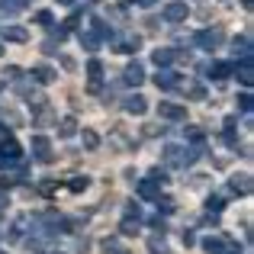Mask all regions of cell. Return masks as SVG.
<instances>
[{"mask_svg":"<svg viewBox=\"0 0 254 254\" xmlns=\"http://www.w3.org/2000/svg\"><path fill=\"white\" fill-rule=\"evenodd\" d=\"M203 248H206V254H225V242L222 238H206Z\"/></svg>","mask_w":254,"mask_h":254,"instance_id":"obj_1","label":"cell"},{"mask_svg":"<svg viewBox=\"0 0 254 254\" xmlns=\"http://www.w3.org/2000/svg\"><path fill=\"white\" fill-rule=\"evenodd\" d=\"M148 248H151V254H171V248L161 242V238H151V242H148Z\"/></svg>","mask_w":254,"mask_h":254,"instance_id":"obj_2","label":"cell"},{"mask_svg":"<svg viewBox=\"0 0 254 254\" xmlns=\"http://www.w3.org/2000/svg\"><path fill=\"white\" fill-rule=\"evenodd\" d=\"M161 113H164V116H174V119L184 116V110H180V106H171V103H164V106H161Z\"/></svg>","mask_w":254,"mask_h":254,"instance_id":"obj_3","label":"cell"},{"mask_svg":"<svg viewBox=\"0 0 254 254\" xmlns=\"http://www.w3.org/2000/svg\"><path fill=\"white\" fill-rule=\"evenodd\" d=\"M103 248H106V254H129L126 248H119L116 242H103Z\"/></svg>","mask_w":254,"mask_h":254,"instance_id":"obj_4","label":"cell"},{"mask_svg":"<svg viewBox=\"0 0 254 254\" xmlns=\"http://www.w3.org/2000/svg\"><path fill=\"white\" fill-rule=\"evenodd\" d=\"M126 106H129V110H132V113H142V110H145V103H142V97H135V100H129V103H126Z\"/></svg>","mask_w":254,"mask_h":254,"instance_id":"obj_5","label":"cell"},{"mask_svg":"<svg viewBox=\"0 0 254 254\" xmlns=\"http://www.w3.org/2000/svg\"><path fill=\"white\" fill-rule=\"evenodd\" d=\"M123 232H126V235H135V232H138V225L132 222V219H126V222H123Z\"/></svg>","mask_w":254,"mask_h":254,"instance_id":"obj_6","label":"cell"},{"mask_svg":"<svg viewBox=\"0 0 254 254\" xmlns=\"http://www.w3.org/2000/svg\"><path fill=\"white\" fill-rule=\"evenodd\" d=\"M184 13H187L184 6H168V16H171V19H180V16H184Z\"/></svg>","mask_w":254,"mask_h":254,"instance_id":"obj_7","label":"cell"},{"mask_svg":"<svg viewBox=\"0 0 254 254\" xmlns=\"http://www.w3.org/2000/svg\"><path fill=\"white\" fill-rule=\"evenodd\" d=\"M142 196H155V184H142Z\"/></svg>","mask_w":254,"mask_h":254,"instance_id":"obj_8","label":"cell"},{"mask_svg":"<svg viewBox=\"0 0 254 254\" xmlns=\"http://www.w3.org/2000/svg\"><path fill=\"white\" fill-rule=\"evenodd\" d=\"M229 254H242V251H229Z\"/></svg>","mask_w":254,"mask_h":254,"instance_id":"obj_9","label":"cell"},{"mask_svg":"<svg viewBox=\"0 0 254 254\" xmlns=\"http://www.w3.org/2000/svg\"><path fill=\"white\" fill-rule=\"evenodd\" d=\"M0 254H3V251H0Z\"/></svg>","mask_w":254,"mask_h":254,"instance_id":"obj_10","label":"cell"}]
</instances>
